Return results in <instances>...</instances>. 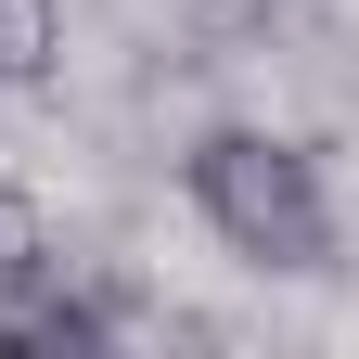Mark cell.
<instances>
[{
	"mask_svg": "<svg viewBox=\"0 0 359 359\" xmlns=\"http://www.w3.org/2000/svg\"><path fill=\"white\" fill-rule=\"evenodd\" d=\"M180 205L205 218L218 257L269 269V283H321L334 269V180H321V154L257 128V116H218V128L180 142Z\"/></svg>",
	"mask_w": 359,
	"mask_h": 359,
	"instance_id": "cell-1",
	"label": "cell"
},
{
	"mask_svg": "<svg viewBox=\"0 0 359 359\" xmlns=\"http://www.w3.org/2000/svg\"><path fill=\"white\" fill-rule=\"evenodd\" d=\"M65 65V0H0V90H39Z\"/></svg>",
	"mask_w": 359,
	"mask_h": 359,
	"instance_id": "cell-2",
	"label": "cell"
},
{
	"mask_svg": "<svg viewBox=\"0 0 359 359\" xmlns=\"http://www.w3.org/2000/svg\"><path fill=\"white\" fill-rule=\"evenodd\" d=\"M52 257H65V244H52V205L0 180V283H26V269H52Z\"/></svg>",
	"mask_w": 359,
	"mask_h": 359,
	"instance_id": "cell-3",
	"label": "cell"
}]
</instances>
